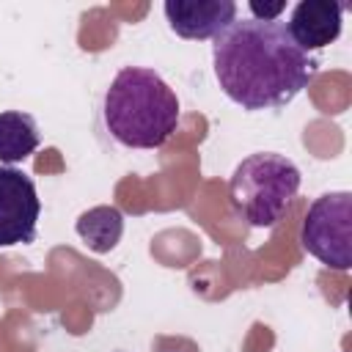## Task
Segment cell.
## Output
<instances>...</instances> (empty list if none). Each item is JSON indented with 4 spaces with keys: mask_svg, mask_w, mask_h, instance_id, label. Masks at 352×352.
Returning a JSON list of instances; mask_svg holds the SVG:
<instances>
[{
    "mask_svg": "<svg viewBox=\"0 0 352 352\" xmlns=\"http://www.w3.org/2000/svg\"><path fill=\"white\" fill-rule=\"evenodd\" d=\"M104 124L129 148H160L179 126V99L154 69L124 66L104 94Z\"/></svg>",
    "mask_w": 352,
    "mask_h": 352,
    "instance_id": "7a4b0ae2",
    "label": "cell"
},
{
    "mask_svg": "<svg viewBox=\"0 0 352 352\" xmlns=\"http://www.w3.org/2000/svg\"><path fill=\"white\" fill-rule=\"evenodd\" d=\"M168 25L182 38H214L236 19V3L231 0H168L162 6Z\"/></svg>",
    "mask_w": 352,
    "mask_h": 352,
    "instance_id": "8992f818",
    "label": "cell"
},
{
    "mask_svg": "<svg viewBox=\"0 0 352 352\" xmlns=\"http://www.w3.org/2000/svg\"><path fill=\"white\" fill-rule=\"evenodd\" d=\"M38 126L33 116L22 110H6L0 113V162L14 165L28 160L38 148Z\"/></svg>",
    "mask_w": 352,
    "mask_h": 352,
    "instance_id": "ba28073f",
    "label": "cell"
},
{
    "mask_svg": "<svg viewBox=\"0 0 352 352\" xmlns=\"http://www.w3.org/2000/svg\"><path fill=\"white\" fill-rule=\"evenodd\" d=\"M214 77L242 110L289 104L316 74V58L302 52L283 22L234 19L214 36Z\"/></svg>",
    "mask_w": 352,
    "mask_h": 352,
    "instance_id": "6da1fadb",
    "label": "cell"
},
{
    "mask_svg": "<svg viewBox=\"0 0 352 352\" xmlns=\"http://www.w3.org/2000/svg\"><path fill=\"white\" fill-rule=\"evenodd\" d=\"M300 242L322 264L346 272L352 267V195L346 190L319 195L308 206Z\"/></svg>",
    "mask_w": 352,
    "mask_h": 352,
    "instance_id": "277c9868",
    "label": "cell"
},
{
    "mask_svg": "<svg viewBox=\"0 0 352 352\" xmlns=\"http://www.w3.org/2000/svg\"><path fill=\"white\" fill-rule=\"evenodd\" d=\"M41 201L28 173L0 165V248L28 245L36 239Z\"/></svg>",
    "mask_w": 352,
    "mask_h": 352,
    "instance_id": "5b68a950",
    "label": "cell"
},
{
    "mask_svg": "<svg viewBox=\"0 0 352 352\" xmlns=\"http://www.w3.org/2000/svg\"><path fill=\"white\" fill-rule=\"evenodd\" d=\"M157 352H173V349H165V346H162V349H157ZM184 352H198V346H195V344L190 341V344L184 346Z\"/></svg>",
    "mask_w": 352,
    "mask_h": 352,
    "instance_id": "30bf717a",
    "label": "cell"
},
{
    "mask_svg": "<svg viewBox=\"0 0 352 352\" xmlns=\"http://www.w3.org/2000/svg\"><path fill=\"white\" fill-rule=\"evenodd\" d=\"M74 228L94 253H110L124 234V214L116 206H94L77 217Z\"/></svg>",
    "mask_w": 352,
    "mask_h": 352,
    "instance_id": "9c48e42d",
    "label": "cell"
},
{
    "mask_svg": "<svg viewBox=\"0 0 352 352\" xmlns=\"http://www.w3.org/2000/svg\"><path fill=\"white\" fill-rule=\"evenodd\" d=\"M300 168L275 151H258L245 157L228 182V198L236 214L253 228H270L280 220L286 204L300 190Z\"/></svg>",
    "mask_w": 352,
    "mask_h": 352,
    "instance_id": "3957f363",
    "label": "cell"
},
{
    "mask_svg": "<svg viewBox=\"0 0 352 352\" xmlns=\"http://www.w3.org/2000/svg\"><path fill=\"white\" fill-rule=\"evenodd\" d=\"M341 16H344V3L302 0L294 6L292 16L286 22V30L302 52H311V50H322L338 38Z\"/></svg>",
    "mask_w": 352,
    "mask_h": 352,
    "instance_id": "52a82bcc",
    "label": "cell"
}]
</instances>
